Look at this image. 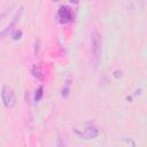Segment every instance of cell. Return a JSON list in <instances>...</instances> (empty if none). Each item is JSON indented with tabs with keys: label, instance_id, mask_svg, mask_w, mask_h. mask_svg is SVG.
I'll use <instances>...</instances> for the list:
<instances>
[{
	"label": "cell",
	"instance_id": "obj_1",
	"mask_svg": "<svg viewBox=\"0 0 147 147\" xmlns=\"http://www.w3.org/2000/svg\"><path fill=\"white\" fill-rule=\"evenodd\" d=\"M1 100H2L3 106H5L6 108H8V109L14 108L15 105H16L15 93H14L13 88L9 87L8 85L2 86V90H1Z\"/></svg>",
	"mask_w": 147,
	"mask_h": 147
},
{
	"label": "cell",
	"instance_id": "obj_2",
	"mask_svg": "<svg viewBox=\"0 0 147 147\" xmlns=\"http://www.w3.org/2000/svg\"><path fill=\"white\" fill-rule=\"evenodd\" d=\"M92 54H93V60H94V67H98L100 56H101V36L94 31L92 33Z\"/></svg>",
	"mask_w": 147,
	"mask_h": 147
},
{
	"label": "cell",
	"instance_id": "obj_3",
	"mask_svg": "<svg viewBox=\"0 0 147 147\" xmlns=\"http://www.w3.org/2000/svg\"><path fill=\"white\" fill-rule=\"evenodd\" d=\"M59 17H60V21L62 23H68L72 20V13H71V9L69 7H61L59 9Z\"/></svg>",
	"mask_w": 147,
	"mask_h": 147
},
{
	"label": "cell",
	"instance_id": "obj_4",
	"mask_svg": "<svg viewBox=\"0 0 147 147\" xmlns=\"http://www.w3.org/2000/svg\"><path fill=\"white\" fill-rule=\"evenodd\" d=\"M21 14H22V8H21V9H20V11H17V13H16V15L13 17V21L10 22V24H9V25H7V28H5V29L0 32V38H1V37L7 36V34H8V33L14 29V26L16 25V22H17V21L20 20V17H21Z\"/></svg>",
	"mask_w": 147,
	"mask_h": 147
},
{
	"label": "cell",
	"instance_id": "obj_5",
	"mask_svg": "<svg viewBox=\"0 0 147 147\" xmlns=\"http://www.w3.org/2000/svg\"><path fill=\"white\" fill-rule=\"evenodd\" d=\"M98 134H99V131H98V129H95L94 126H88V127H86V129L80 133V136H82L84 139H94Z\"/></svg>",
	"mask_w": 147,
	"mask_h": 147
},
{
	"label": "cell",
	"instance_id": "obj_6",
	"mask_svg": "<svg viewBox=\"0 0 147 147\" xmlns=\"http://www.w3.org/2000/svg\"><path fill=\"white\" fill-rule=\"evenodd\" d=\"M32 75H33V77H36L37 79H39V80H42L44 79V75H42V72H41V70H40V68L39 67H37V65H34L33 68H32Z\"/></svg>",
	"mask_w": 147,
	"mask_h": 147
},
{
	"label": "cell",
	"instance_id": "obj_7",
	"mask_svg": "<svg viewBox=\"0 0 147 147\" xmlns=\"http://www.w3.org/2000/svg\"><path fill=\"white\" fill-rule=\"evenodd\" d=\"M69 91H70V83H69V79L65 82V85L62 90V96L63 98H67L69 95Z\"/></svg>",
	"mask_w": 147,
	"mask_h": 147
},
{
	"label": "cell",
	"instance_id": "obj_8",
	"mask_svg": "<svg viewBox=\"0 0 147 147\" xmlns=\"http://www.w3.org/2000/svg\"><path fill=\"white\" fill-rule=\"evenodd\" d=\"M42 91H44L42 86H39L38 90L36 91V94H34V101H39V100L41 99V96H42Z\"/></svg>",
	"mask_w": 147,
	"mask_h": 147
},
{
	"label": "cell",
	"instance_id": "obj_9",
	"mask_svg": "<svg viewBox=\"0 0 147 147\" xmlns=\"http://www.w3.org/2000/svg\"><path fill=\"white\" fill-rule=\"evenodd\" d=\"M11 37H13L14 40L21 39V37H22V31H21V30H15V32L11 34Z\"/></svg>",
	"mask_w": 147,
	"mask_h": 147
}]
</instances>
